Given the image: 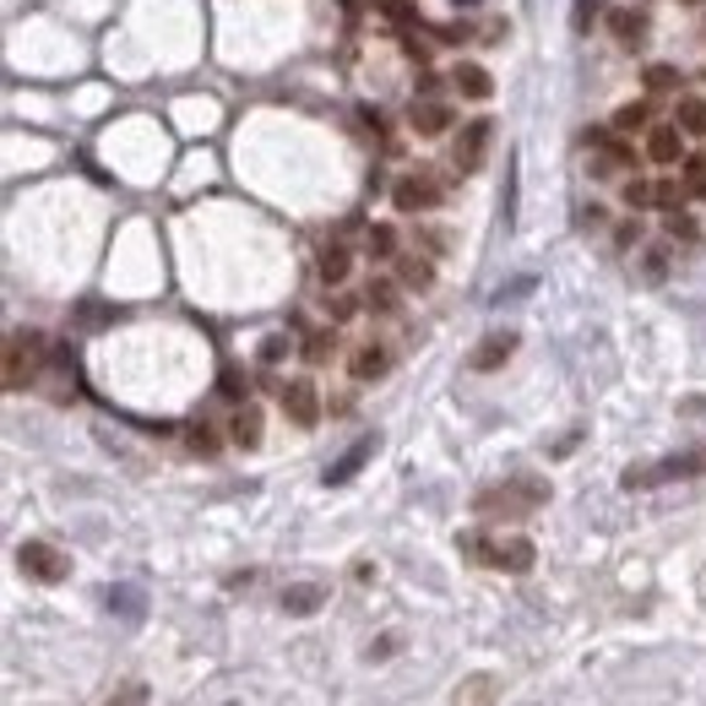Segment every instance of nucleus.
Segmentation results:
<instances>
[{
  "mask_svg": "<svg viewBox=\"0 0 706 706\" xmlns=\"http://www.w3.org/2000/svg\"><path fill=\"white\" fill-rule=\"evenodd\" d=\"M544 500H549V484H544V478H511V484L478 489L473 511H478V517H522V511H539Z\"/></svg>",
  "mask_w": 706,
  "mask_h": 706,
  "instance_id": "nucleus-1",
  "label": "nucleus"
},
{
  "mask_svg": "<svg viewBox=\"0 0 706 706\" xmlns=\"http://www.w3.org/2000/svg\"><path fill=\"white\" fill-rule=\"evenodd\" d=\"M456 549H462V555H473L478 565L511 570V576L533 570V560H539L533 539H484V533H462V539H456Z\"/></svg>",
  "mask_w": 706,
  "mask_h": 706,
  "instance_id": "nucleus-2",
  "label": "nucleus"
},
{
  "mask_svg": "<svg viewBox=\"0 0 706 706\" xmlns=\"http://www.w3.org/2000/svg\"><path fill=\"white\" fill-rule=\"evenodd\" d=\"M696 473H706V445H696V451H674V456H663V462H647V467H630L620 484H625V489H658V484L696 478Z\"/></svg>",
  "mask_w": 706,
  "mask_h": 706,
  "instance_id": "nucleus-3",
  "label": "nucleus"
},
{
  "mask_svg": "<svg viewBox=\"0 0 706 706\" xmlns=\"http://www.w3.org/2000/svg\"><path fill=\"white\" fill-rule=\"evenodd\" d=\"M440 201H445V185H440L435 174H403V180L392 185V207H397V212H414V218H419V212H435Z\"/></svg>",
  "mask_w": 706,
  "mask_h": 706,
  "instance_id": "nucleus-4",
  "label": "nucleus"
},
{
  "mask_svg": "<svg viewBox=\"0 0 706 706\" xmlns=\"http://www.w3.org/2000/svg\"><path fill=\"white\" fill-rule=\"evenodd\" d=\"M16 565H22L33 581H44V587H55V581L71 576V560H66L55 544H44V539H27V544L16 549Z\"/></svg>",
  "mask_w": 706,
  "mask_h": 706,
  "instance_id": "nucleus-5",
  "label": "nucleus"
},
{
  "mask_svg": "<svg viewBox=\"0 0 706 706\" xmlns=\"http://www.w3.org/2000/svg\"><path fill=\"white\" fill-rule=\"evenodd\" d=\"M38 370V337L33 332H11L5 337V392H22Z\"/></svg>",
  "mask_w": 706,
  "mask_h": 706,
  "instance_id": "nucleus-6",
  "label": "nucleus"
},
{
  "mask_svg": "<svg viewBox=\"0 0 706 706\" xmlns=\"http://www.w3.org/2000/svg\"><path fill=\"white\" fill-rule=\"evenodd\" d=\"M375 451H381V435H359V440H354V445H348V451H343V456H337L326 473H321V484H326V489L348 484V478H354V473H359V467L375 456Z\"/></svg>",
  "mask_w": 706,
  "mask_h": 706,
  "instance_id": "nucleus-7",
  "label": "nucleus"
},
{
  "mask_svg": "<svg viewBox=\"0 0 706 706\" xmlns=\"http://www.w3.org/2000/svg\"><path fill=\"white\" fill-rule=\"evenodd\" d=\"M282 414L299 424V429H315V419H321V397H315V381H288V386H282Z\"/></svg>",
  "mask_w": 706,
  "mask_h": 706,
  "instance_id": "nucleus-8",
  "label": "nucleus"
},
{
  "mask_svg": "<svg viewBox=\"0 0 706 706\" xmlns=\"http://www.w3.org/2000/svg\"><path fill=\"white\" fill-rule=\"evenodd\" d=\"M517 354V332H489L473 354H467V370H478V375H495L506 359Z\"/></svg>",
  "mask_w": 706,
  "mask_h": 706,
  "instance_id": "nucleus-9",
  "label": "nucleus"
},
{
  "mask_svg": "<svg viewBox=\"0 0 706 706\" xmlns=\"http://www.w3.org/2000/svg\"><path fill=\"white\" fill-rule=\"evenodd\" d=\"M408 126L419 131V137H445L451 126H456V109L451 104H440V99H424L408 109Z\"/></svg>",
  "mask_w": 706,
  "mask_h": 706,
  "instance_id": "nucleus-10",
  "label": "nucleus"
},
{
  "mask_svg": "<svg viewBox=\"0 0 706 706\" xmlns=\"http://www.w3.org/2000/svg\"><path fill=\"white\" fill-rule=\"evenodd\" d=\"M680 152H685V126L680 120H658L647 131V158L652 163H680Z\"/></svg>",
  "mask_w": 706,
  "mask_h": 706,
  "instance_id": "nucleus-11",
  "label": "nucleus"
},
{
  "mask_svg": "<svg viewBox=\"0 0 706 706\" xmlns=\"http://www.w3.org/2000/svg\"><path fill=\"white\" fill-rule=\"evenodd\" d=\"M392 370V354H386V343H359L354 348V359H348V375L364 386V381H381Z\"/></svg>",
  "mask_w": 706,
  "mask_h": 706,
  "instance_id": "nucleus-12",
  "label": "nucleus"
},
{
  "mask_svg": "<svg viewBox=\"0 0 706 706\" xmlns=\"http://www.w3.org/2000/svg\"><path fill=\"white\" fill-rule=\"evenodd\" d=\"M484 147H489V120H467V126H462V137H456V152H451V158H456V169H462V174H473V169L484 163Z\"/></svg>",
  "mask_w": 706,
  "mask_h": 706,
  "instance_id": "nucleus-13",
  "label": "nucleus"
},
{
  "mask_svg": "<svg viewBox=\"0 0 706 706\" xmlns=\"http://www.w3.org/2000/svg\"><path fill=\"white\" fill-rule=\"evenodd\" d=\"M315 273H321V282H326V288H337V282H348V273H354V251H348L343 240H332V245H321V256H315Z\"/></svg>",
  "mask_w": 706,
  "mask_h": 706,
  "instance_id": "nucleus-14",
  "label": "nucleus"
},
{
  "mask_svg": "<svg viewBox=\"0 0 706 706\" xmlns=\"http://www.w3.org/2000/svg\"><path fill=\"white\" fill-rule=\"evenodd\" d=\"M229 440H234L240 451H256V445H262V408H256V403H240V408L229 414Z\"/></svg>",
  "mask_w": 706,
  "mask_h": 706,
  "instance_id": "nucleus-15",
  "label": "nucleus"
},
{
  "mask_svg": "<svg viewBox=\"0 0 706 706\" xmlns=\"http://www.w3.org/2000/svg\"><path fill=\"white\" fill-rule=\"evenodd\" d=\"M451 88H456L462 99H473V104H484V99L495 93V82H489V71H484V66H473V60H462V66H451Z\"/></svg>",
  "mask_w": 706,
  "mask_h": 706,
  "instance_id": "nucleus-16",
  "label": "nucleus"
},
{
  "mask_svg": "<svg viewBox=\"0 0 706 706\" xmlns=\"http://www.w3.org/2000/svg\"><path fill=\"white\" fill-rule=\"evenodd\" d=\"M495 702H500V680L495 674H467L456 685V696H451V706H495Z\"/></svg>",
  "mask_w": 706,
  "mask_h": 706,
  "instance_id": "nucleus-17",
  "label": "nucleus"
},
{
  "mask_svg": "<svg viewBox=\"0 0 706 706\" xmlns=\"http://www.w3.org/2000/svg\"><path fill=\"white\" fill-rule=\"evenodd\" d=\"M609 33H614V44H620V49H636V44L647 38V11H630V5H620V11L609 16Z\"/></svg>",
  "mask_w": 706,
  "mask_h": 706,
  "instance_id": "nucleus-18",
  "label": "nucleus"
},
{
  "mask_svg": "<svg viewBox=\"0 0 706 706\" xmlns=\"http://www.w3.org/2000/svg\"><path fill=\"white\" fill-rule=\"evenodd\" d=\"M326 603V587L321 581H293V587H282V614H315Z\"/></svg>",
  "mask_w": 706,
  "mask_h": 706,
  "instance_id": "nucleus-19",
  "label": "nucleus"
},
{
  "mask_svg": "<svg viewBox=\"0 0 706 706\" xmlns=\"http://www.w3.org/2000/svg\"><path fill=\"white\" fill-rule=\"evenodd\" d=\"M397 282H403L408 293L435 288V262H429V256H397Z\"/></svg>",
  "mask_w": 706,
  "mask_h": 706,
  "instance_id": "nucleus-20",
  "label": "nucleus"
},
{
  "mask_svg": "<svg viewBox=\"0 0 706 706\" xmlns=\"http://www.w3.org/2000/svg\"><path fill=\"white\" fill-rule=\"evenodd\" d=\"M652 109H658L652 99H630V104H620V109H614V131H652V126H658V120H652Z\"/></svg>",
  "mask_w": 706,
  "mask_h": 706,
  "instance_id": "nucleus-21",
  "label": "nucleus"
},
{
  "mask_svg": "<svg viewBox=\"0 0 706 706\" xmlns=\"http://www.w3.org/2000/svg\"><path fill=\"white\" fill-rule=\"evenodd\" d=\"M109 614H120L126 625H137L147 614V592L141 587H109Z\"/></svg>",
  "mask_w": 706,
  "mask_h": 706,
  "instance_id": "nucleus-22",
  "label": "nucleus"
},
{
  "mask_svg": "<svg viewBox=\"0 0 706 706\" xmlns=\"http://www.w3.org/2000/svg\"><path fill=\"white\" fill-rule=\"evenodd\" d=\"M364 251H370L375 262H386V256H397V229H392V223H375V229L364 234Z\"/></svg>",
  "mask_w": 706,
  "mask_h": 706,
  "instance_id": "nucleus-23",
  "label": "nucleus"
},
{
  "mask_svg": "<svg viewBox=\"0 0 706 706\" xmlns=\"http://www.w3.org/2000/svg\"><path fill=\"white\" fill-rule=\"evenodd\" d=\"M674 120H680V126H685L691 137H706V99H680Z\"/></svg>",
  "mask_w": 706,
  "mask_h": 706,
  "instance_id": "nucleus-24",
  "label": "nucleus"
},
{
  "mask_svg": "<svg viewBox=\"0 0 706 706\" xmlns=\"http://www.w3.org/2000/svg\"><path fill=\"white\" fill-rule=\"evenodd\" d=\"M364 304L386 315V310H397V288H392V282H386V278H375V282H370V288H364Z\"/></svg>",
  "mask_w": 706,
  "mask_h": 706,
  "instance_id": "nucleus-25",
  "label": "nucleus"
},
{
  "mask_svg": "<svg viewBox=\"0 0 706 706\" xmlns=\"http://www.w3.org/2000/svg\"><path fill=\"white\" fill-rule=\"evenodd\" d=\"M685 190H691V196H706V147L685 158Z\"/></svg>",
  "mask_w": 706,
  "mask_h": 706,
  "instance_id": "nucleus-26",
  "label": "nucleus"
},
{
  "mask_svg": "<svg viewBox=\"0 0 706 706\" xmlns=\"http://www.w3.org/2000/svg\"><path fill=\"white\" fill-rule=\"evenodd\" d=\"M685 196H691V190H685V180H658V185H652V201H658V207H669V212H674Z\"/></svg>",
  "mask_w": 706,
  "mask_h": 706,
  "instance_id": "nucleus-27",
  "label": "nucleus"
},
{
  "mask_svg": "<svg viewBox=\"0 0 706 706\" xmlns=\"http://www.w3.org/2000/svg\"><path fill=\"white\" fill-rule=\"evenodd\" d=\"M674 88H680L674 66H647V93H674Z\"/></svg>",
  "mask_w": 706,
  "mask_h": 706,
  "instance_id": "nucleus-28",
  "label": "nucleus"
},
{
  "mask_svg": "<svg viewBox=\"0 0 706 706\" xmlns=\"http://www.w3.org/2000/svg\"><path fill=\"white\" fill-rule=\"evenodd\" d=\"M663 229H669V240H696V234H702V229H696V218H691V212H680V207L663 218Z\"/></svg>",
  "mask_w": 706,
  "mask_h": 706,
  "instance_id": "nucleus-29",
  "label": "nucleus"
},
{
  "mask_svg": "<svg viewBox=\"0 0 706 706\" xmlns=\"http://www.w3.org/2000/svg\"><path fill=\"white\" fill-rule=\"evenodd\" d=\"M185 440H190V451H196V456H212V451H218V435H212L207 424H190V429H185Z\"/></svg>",
  "mask_w": 706,
  "mask_h": 706,
  "instance_id": "nucleus-30",
  "label": "nucleus"
},
{
  "mask_svg": "<svg viewBox=\"0 0 706 706\" xmlns=\"http://www.w3.org/2000/svg\"><path fill=\"white\" fill-rule=\"evenodd\" d=\"M370 5H375V11H386V16H397L403 27H414V22H424V16L414 11V5H408V0H370Z\"/></svg>",
  "mask_w": 706,
  "mask_h": 706,
  "instance_id": "nucleus-31",
  "label": "nucleus"
},
{
  "mask_svg": "<svg viewBox=\"0 0 706 706\" xmlns=\"http://www.w3.org/2000/svg\"><path fill=\"white\" fill-rule=\"evenodd\" d=\"M620 196H625V207H652V185L647 180H625Z\"/></svg>",
  "mask_w": 706,
  "mask_h": 706,
  "instance_id": "nucleus-32",
  "label": "nucleus"
},
{
  "mask_svg": "<svg viewBox=\"0 0 706 706\" xmlns=\"http://www.w3.org/2000/svg\"><path fill=\"white\" fill-rule=\"evenodd\" d=\"M332 343H337L332 332H321V337H310V343H304V359H310V364H321V359L332 354Z\"/></svg>",
  "mask_w": 706,
  "mask_h": 706,
  "instance_id": "nucleus-33",
  "label": "nucleus"
},
{
  "mask_svg": "<svg viewBox=\"0 0 706 706\" xmlns=\"http://www.w3.org/2000/svg\"><path fill=\"white\" fill-rule=\"evenodd\" d=\"M147 696H152V691H147L141 680H131V685H126V691H120V696H115L109 706H147Z\"/></svg>",
  "mask_w": 706,
  "mask_h": 706,
  "instance_id": "nucleus-34",
  "label": "nucleus"
},
{
  "mask_svg": "<svg viewBox=\"0 0 706 706\" xmlns=\"http://www.w3.org/2000/svg\"><path fill=\"white\" fill-rule=\"evenodd\" d=\"M533 282H539V278H517L511 288H500V293H495V304H506V299H522V293H533Z\"/></svg>",
  "mask_w": 706,
  "mask_h": 706,
  "instance_id": "nucleus-35",
  "label": "nucleus"
},
{
  "mask_svg": "<svg viewBox=\"0 0 706 706\" xmlns=\"http://www.w3.org/2000/svg\"><path fill=\"white\" fill-rule=\"evenodd\" d=\"M326 310H332V315H337V321H348V315H354V310H359V304H354V299H348V293H337V299H326Z\"/></svg>",
  "mask_w": 706,
  "mask_h": 706,
  "instance_id": "nucleus-36",
  "label": "nucleus"
},
{
  "mask_svg": "<svg viewBox=\"0 0 706 706\" xmlns=\"http://www.w3.org/2000/svg\"><path fill=\"white\" fill-rule=\"evenodd\" d=\"M663 267H669V251H647V278H663Z\"/></svg>",
  "mask_w": 706,
  "mask_h": 706,
  "instance_id": "nucleus-37",
  "label": "nucleus"
},
{
  "mask_svg": "<svg viewBox=\"0 0 706 706\" xmlns=\"http://www.w3.org/2000/svg\"><path fill=\"white\" fill-rule=\"evenodd\" d=\"M419 240H424V245H429V251H435V256H440V251H445V240H451V234H445V229H424Z\"/></svg>",
  "mask_w": 706,
  "mask_h": 706,
  "instance_id": "nucleus-38",
  "label": "nucleus"
},
{
  "mask_svg": "<svg viewBox=\"0 0 706 706\" xmlns=\"http://www.w3.org/2000/svg\"><path fill=\"white\" fill-rule=\"evenodd\" d=\"M288 354V337H267V348H262V359L273 364V359H282Z\"/></svg>",
  "mask_w": 706,
  "mask_h": 706,
  "instance_id": "nucleus-39",
  "label": "nucleus"
},
{
  "mask_svg": "<svg viewBox=\"0 0 706 706\" xmlns=\"http://www.w3.org/2000/svg\"><path fill=\"white\" fill-rule=\"evenodd\" d=\"M614 240H620V245H625V251H630V245H636V240H641V223H620V234H614Z\"/></svg>",
  "mask_w": 706,
  "mask_h": 706,
  "instance_id": "nucleus-40",
  "label": "nucleus"
},
{
  "mask_svg": "<svg viewBox=\"0 0 706 706\" xmlns=\"http://www.w3.org/2000/svg\"><path fill=\"white\" fill-rule=\"evenodd\" d=\"M592 27V0H576V33Z\"/></svg>",
  "mask_w": 706,
  "mask_h": 706,
  "instance_id": "nucleus-41",
  "label": "nucleus"
},
{
  "mask_svg": "<svg viewBox=\"0 0 706 706\" xmlns=\"http://www.w3.org/2000/svg\"><path fill=\"white\" fill-rule=\"evenodd\" d=\"M451 5H478V0H451Z\"/></svg>",
  "mask_w": 706,
  "mask_h": 706,
  "instance_id": "nucleus-42",
  "label": "nucleus"
},
{
  "mask_svg": "<svg viewBox=\"0 0 706 706\" xmlns=\"http://www.w3.org/2000/svg\"><path fill=\"white\" fill-rule=\"evenodd\" d=\"M685 5H696V0H685Z\"/></svg>",
  "mask_w": 706,
  "mask_h": 706,
  "instance_id": "nucleus-43",
  "label": "nucleus"
}]
</instances>
